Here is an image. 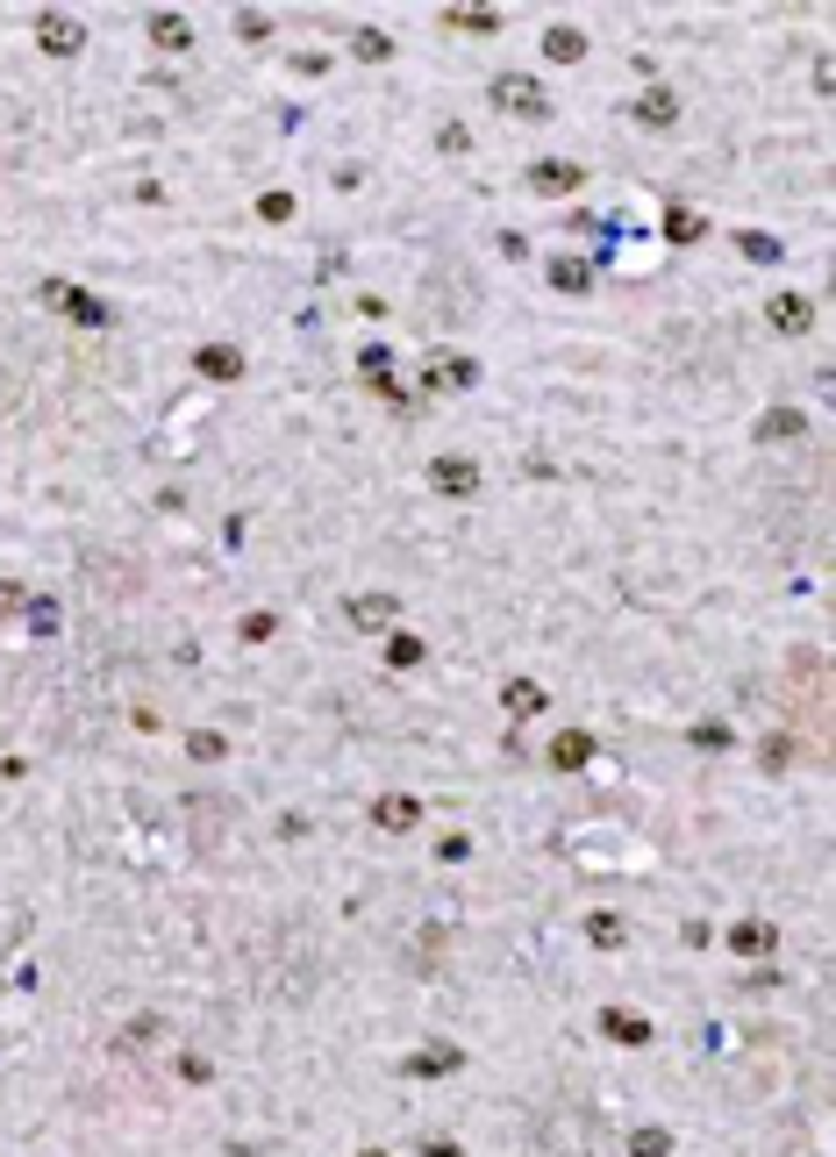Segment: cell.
Instances as JSON below:
<instances>
[{
    "label": "cell",
    "mask_w": 836,
    "mask_h": 1157,
    "mask_svg": "<svg viewBox=\"0 0 836 1157\" xmlns=\"http://www.w3.org/2000/svg\"><path fill=\"white\" fill-rule=\"evenodd\" d=\"M544 758H550L558 772H586V765H594V736H586V729H558Z\"/></svg>",
    "instance_id": "52a82bcc"
},
{
    "label": "cell",
    "mask_w": 836,
    "mask_h": 1157,
    "mask_svg": "<svg viewBox=\"0 0 836 1157\" xmlns=\"http://www.w3.org/2000/svg\"><path fill=\"white\" fill-rule=\"evenodd\" d=\"M700 229H708V221H700L694 207H666V237L672 243H700Z\"/></svg>",
    "instance_id": "d4e9b609"
},
{
    "label": "cell",
    "mask_w": 836,
    "mask_h": 1157,
    "mask_svg": "<svg viewBox=\"0 0 836 1157\" xmlns=\"http://www.w3.org/2000/svg\"><path fill=\"white\" fill-rule=\"evenodd\" d=\"M472 379H479V365H472V358H458V351H451V358H429L422 386H429V393H444V386H472Z\"/></svg>",
    "instance_id": "5bb4252c"
},
{
    "label": "cell",
    "mask_w": 836,
    "mask_h": 1157,
    "mask_svg": "<svg viewBox=\"0 0 836 1157\" xmlns=\"http://www.w3.org/2000/svg\"><path fill=\"white\" fill-rule=\"evenodd\" d=\"M794 765V736H765V772H786Z\"/></svg>",
    "instance_id": "4dcf8cb0"
},
{
    "label": "cell",
    "mask_w": 836,
    "mask_h": 1157,
    "mask_svg": "<svg viewBox=\"0 0 836 1157\" xmlns=\"http://www.w3.org/2000/svg\"><path fill=\"white\" fill-rule=\"evenodd\" d=\"M187 750H193V758H201V765H215V758H223L229 743H223V736H215V729H193V736H187Z\"/></svg>",
    "instance_id": "f546056e"
},
{
    "label": "cell",
    "mask_w": 836,
    "mask_h": 1157,
    "mask_svg": "<svg viewBox=\"0 0 836 1157\" xmlns=\"http://www.w3.org/2000/svg\"><path fill=\"white\" fill-rule=\"evenodd\" d=\"M544 58H550V65H580V58H586V36H580V29H544Z\"/></svg>",
    "instance_id": "ac0fdd59"
},
{
    "label": "cell",
    "mask_w": 836,
    "mask_h": 1157,
    "mask_svg": "<svg viewBox=\"0 0 836 1157\" xmlns=\"http://www.w3.org/2000/svg\"><path fill=\"white\" fill-rule=\"evenodd\" d=\"M501 708H508L515 722H536V715L550 708V694H544L536 679H508V686H501Z\"/></svg>",
    "instance_id": "30bf717a"
},
{
    "label": "cell",
    "mask_w": 836,
    "mask_h": 1157,
    "mask_svg": "<svg viewBox=\"0 0 836 1157\" xmlns=\"http://www.w3.org/2000/svg\"><path fill=\"white\" fill-rule=\"evenodd\" d=\"M429 486L451 494V500H472L479 494V465L472 458H436V465H429Z\"/></svg>",
    "instance_id": "5b68a950"
},
{
    "label": "cell",
    "mask_w": 836,
    "mask_h": 1157,
    "mask_svg": "<svg viewBox=\"0 0 836 1157\" xmlns=\"http://www.w3.org/2000/svg\"><path fill=\"white\" fill-rule=\"evenodd\" d=\"M36 293H43L51 307H65V315H72L79 329H107V315H115V307H107L101 293H86V287H65V279H43Z\"/></svg>",
    "instance_id": "7a4b0ae2"
},
{
    "label": "cell",
    "mask_w": 836,
    "mask_h": 1157,
    "mask_svg": "<svg viewBox=\"0 0 836 1157\" xmlns=\"http://www.w3.org/2000/svg\"><path fill=\"white\" fill-rule=\"evenodd\" d=\"M465 1065V1051H451V1043H429V1051H415L408 1057V1072L415 1079H444V1072H458Z\"/></svg>",
    "instance_id": "2e32d148"
},
{
    "label": "cell",
    "mask_w": 836,
    "mask_h": 1157,
    "mask_svg": "<svg viewBox=\"0 0 836 1157\" xmlns=\"http://www.w3.org/2000/svg\"><path fill=\"white\" fill-rule=\"evenodd\" d=\"M736 251L751 257V265H780V257H786L780 237H765V229H744V237H736Z\"/></svg>",
    "instance_id": "603a6c76"
},
{
    "label": "cell",
    "mask_w": 836,
    "mask_h": 1157,
    "mask_svg": "<svg viewBox=\"0 0 836 1157\" xmlns=\"http://www.w3.org/2000/svg\"><path fill=\"white\" fill-rule=\"evenodd\" d=\"M358 1157H393V1150H379V1143H372V1150H358Z\"/></svg>",
    "instance_id": "8d00e7d4"
},
{
    "label": "cell",
    "mask_w": 836,
    "mask_h": 1157,
    "mask_svg": "<svg viewBox=\"0 0 836 1157\" xmlns=\"http://www.w3.org/2000/svg\"><path fill=\"white\" fill-rule=\"evenodd\" d=\"M393 614H401L393 594H351V622L358 630H393Z\"/></svg>",
    "instance_id": "9a60e30c"
},
{
    "label": "cell",
    "mask_w": 836,
    "mask_h": 1157,
    "mask_svg": "<svg viewBox=\"0 0 836 1157\" xmlns=\"http://www.w3.org/2000/svg\"><path fill=\"white\" fill-rule=\"evenodd\" d=\"M730 722H694V750H730Z\"/></svg>",
    "instance_id": "83f0119b"
},
{
    "label": "cell",
    "mask_w": 836,
    "mask_h": 1157,
    "mask_svg": "<svg viewBox=\"0 0 836 1157\" xmlns=\"http://www.w3.org/2000/svg\"><path fill=\"white\" fill-rule=\"evenodd\" d=\"M586 943H594V951H615V943H622V915H586Z\"/></svg>",
    "instance_id": "4316f807"
},
{
    "label": "cell",
    "mask_w": 836,
    "mask_h": 1157,
    "mask_svg": "<svg viewBox=\"0 0 836 1157\" xmlns=\"http://www.w3.org/2000/svg\"><path fill=\"white\" fill-rule=\"evenodd\" d=\"M444 22H451V29L486 36V29H501V8H444Z\"/></svg>",
    "instance_id": "7402d4cb"
},
{
    "label": "cell",
    "mask_w": 836,
    "mask_h": 1157,
    "mask_svg": "<svg viewBox=\"0 0 836 1157\" xmlns=\"http://www.w3.org/2000/svg\"><path fill=\"white\" fill-rule=\"evenodd\" d=\"M257 215H265V221H287V215H293V193H265V201H257Z\"/></svg>",
    "instance_id": "1f68e13d"
},
{
    "label": "cell",
    "mask_w": 836,
    "mask_h": 1157,
    "mask_svg": "<svg viewBox=\"0 0 836 1157\" xmlns=\"http://www.w3.org/2000/svg\"><path fill=\"white\" fill-rule=\"evenodd\" d=\"M151 43H157V51H187V43H193V22L165 8V15H151Z\"/></svg>",
    "instance_id": "e0dca14e"
},
{
    "label": "cell",
    "mask_w": 836,
    "mask_h": 1157,
    "mask_svg": "<svg viewBox=\"0 0 836 1157\" xmlns=\"http://www.w3.org/2000/svg\"><path fill=\"white\" fill-rule=\"evenodd\" d=\"M636 122H644V129H672V122H680V93H672V86H644V93H636Z\"/></svg>",
    "instance_id": "ba28073f"
},
{
    "label": "cell",
    "mask_w": 836,
    "mask_h": 1157,
    "mask_svg": "<svg viewBox=\"0 0 836 1157\" xmlns=\"http://www.w3.org/2000/svg\"><path fill=\"white\" fill-rule=\"evenodd\" d=\"M179 1079H193V1086H201V1079H215V1065H207V1057H179Z\"/></svg>",
    "instance_id": "e575fe53"
},
{
    "label": "cell",
    "mask_w": 836,
    "mask_h": 1157,
    "mask_svg": "<svg viewBox=\"0 0 836 1157\" xmlns=\"http://www.w3.org/2000/svg\"><path fill=\"white\" fill-rule=\"evenodd\" d=\"M372 822H379L387 836H408L415 822H422V808H415L408 793H379V800H372Z\"/></svg>",
    "instance_id": "8fae6325"
},
{
    "label": "cell",
    "mask_w": 836,
    "mask_h": 1157,
    "mask_svg": "<svg viewBox=\"0 0 836 1157\" xmlns=\"http://www.w3.org/2000/svg\"><path fill=\"white\" fill-rule=\"evenodd\" d=\"M765 315H772L780 336H808V329H815V301H801V293H772Z\"/></svg>",
    "instance_id": "8992f818"
},
{
    "label": "cell",
    "mask_w": 836,
    "mask_h": 1157,
    "mask_svg": "<svg viewBox=\"0 0 836 1157\" xmlns=\"http://www.w3.org/2000/svg\"><path fill=\"white\" fill-rule=\"evenodd\" d=\"M422 1157H465V1150L451 1136H422Z\"/></svg>",
    "instance_id": "d590c367"
},
{
    "label": "cell",
    "mask_w": 836,
    "mask_h": 1157,
    "mask_svg": "<svg viewBox=\"0 0 836 1157\" xmlns=\"http://www.w3.org/2000/svg\"><path fill=\"white\" fill-rule=\"evenodd\" d=\"M758 436H765V443H780V436L794 443V436H801V408H765V415H758Z\"/></svg>",
    "instance_id": "ffe728a7"
},
{
    "label": "cell",
    "mask_w": 836,
    "mask_h": 1157,
    "mask_svg": "<svg viewBox=\"0 0 836 1157\" xmlns=\"http://www.w3.org/2000/svg\"><path fill=\"white\" fill-rule=\"evenodd\" d=\"M530 187L558 201V193H580V187H586V171L572 165V157H536V165H530Z\"/></svg>",
    "instance_id": "277c9868"
},
{
    "label": "cell",
    "mask_w": 836,
    "mask_h": 1157,
    "mask_svg": "<svg viewBox=\"0 0 836 1157\" xmlns=\"http://www.w3.org/2000/svg\"><path fill=\"white\" fill-rule=\"evenodd\" d=\"M36 43H43L51 58H72V51L86 43V22L65 15V8H51V15H36Z\"/></svg>",
    "instance_id": "3957f363"
},
{
    "label": "cell",
    "mask_w": 836,
    "mask_h": 1157,
    "mask_svg": "<svg viewBox=\"0 0 836 1157\" xmlns=\"http://www.w3.org/2000/svg\"><path fill=\"white\" fill-rule=\"evenodd\" d=\"M600 1037H608V1043H630V1051H644V1043H650V1021H644V1015H630V1007H608V1015H600Z\"/></svg>",
    "instance_id": "7c38bea8"
},
{
    "label": "cell",
    "mask_w": 836,
    "mask_h": 1157,
    "mask_svg": "<svg viewBox=\"0 0 836 1157\" xmlns=\"http://www.w3.org/2000/svg\"><path fill=\"white\" fill-rule=\"evenodd\" d=\"M586 279H594V272H586L580 257H550V287H565V293H586Z\"/></svg>",
    "instance_id": "484cf974"
},
{
    "label": "cell",
    "mask_w": 836,
    "mask_h": 1157,
    "mask_svg": "<svg viewBox=\"0 0 836 1157\" xmlns=\"http://www.w3.org/2000/svg\"><path fill=\"white\" fill-rule=\"evenodd\" d=\"M273 636V614H243V644H265Z\"/></svg>",
    "instance_id": "836d02e7"
},
{
    "label": "cell",
    "mask_w": 836,
    "mask_h": 1157,
    "mask_svg": "<svg viewBox=\"0 0 836 1157\" xmlns=\"http://www.w3.org/2000/svg\"><path fill=\"white\" fill-rule=\"evenodd\" d=\"M358 372L387 393V386H393V351H387V343H365V351H358Z\"/></svg>",
    "instance_id": "44dd1931"
},
{
    "label": "cell",
    "mask_w": 836,
    "mask_h": 1157,
    "mask_svg": "<svg viewBox=\"0 0 836 1157\" xmlns=\"http://www.w3.org/2000/svg\"><path fill=\"white\" fill-rule=\"evenodd\" d=\"M630 1157H672V1129H658V1122H644L630 1136Z\"/></svg>",
    "instance_id": "cb8c5ba5"
},
{
    "label": "cell",
    "mask_w": 836,
    "mask_h": 1157,
    "mask_svg": "<svg viewBox=\"0 0 836 1157\" xmlns=\"http://www.w3.org/2000/svg\"><path fill=\"white\" fill-rule=\"evenodd\" d=\"M358 58H365V65H387V58H393V36H379V29H358Z\"/></svg>",
    "instance_id": "f1b7e54d"
},
{
    "label": "cell",
    "mask_w": 836,
    "mask_h": 1157,
    "mask_svg": "<svg viewBox=\"0 0 836 1157\" xmlns=\"http://www.w3.org/2000/svg\"><path fill=\"white\" fill-rule=\"evenodd\" d=\"M486 93H494V107L501 115H550V93H544V79H530V72H501L494 86H486Z\"/></svg>",
    "instance_id": "6da1fadb"
},
{
    "label": "cell",
    "mask_w": 836,
    "mask_h": 1157,
    "mask_svg": "<svg viewBox=\"0 0 836 1157\" xmlns=\"http://www.w3.org/2000/svg\"><path fill=\"white\" fill-rule=\"evenodd\" d=\"M730 951L736 957H772L780 951V929H772V921H730Z\"/></svg>",
    "instance_id": "9c48e42d"
},
{
    "label": "cell",
    "mask_w": 836,
    "mask_h": 1157,
    "mask_svg": "<svg viewBox=\"0 0 836 1157\" xmlns=\"http://www.w3.org/2000/svg\"><path fill=\"white\" fill-rule=\"evenodd\" d=\"M237 29H243V36H251V43H265V29H273V22L257 15V8H243V15H237Z\"/></svg>",
    "instance_id": "d6a6232c"
},
{
    "label": "cell",
    "mask_w": 836,
    "mask_h": 1157,
    "mask_svg": "<svg viewBox=\"0 0 836 1157\" xmlns=\"http://www.w3.org/2000/svg\"><path fill=\"white\" fill-rule=\"evenodd\" d=\"M422 658H429L422 636H408V630H393V636H387V664H393V672H415Z\"/></svg>",
    "instance_id": "d6986e66"
},
{
    "label": "cell",
    "mask_w": 836,
    "mask_h": 1157,
    "mask_svg": "<svg viewBox=\"0 0 836 1157\" xmlns=\"http://www.w3.org/2000/svg\"><path fill=\"white\" fill-rule=\"evenodd\" d=\"M193 365H201L207 379H223V386H229V379H243V351H237V343H201Z\"/></svg>",
    "instance_id": "4fadbf2b"
}]
</instances>
